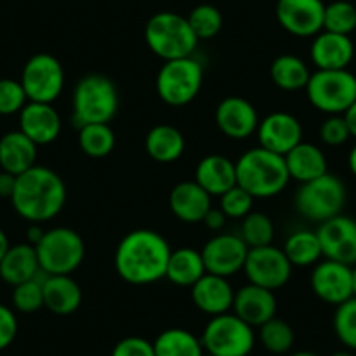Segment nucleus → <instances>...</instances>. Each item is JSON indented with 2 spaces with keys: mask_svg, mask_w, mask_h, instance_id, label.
<instances>
[{
  "mask_svg": "<svg viewBox=\"0 0 356 356\" xmlns=\"http://www.w3.org/2000/svg\"><path fill=\"white\" fill-rule=\"evenodd\" d=\"M170 255V243L163 234L152 229H136L119 241L114 266L122 282L150 285L166 278Z\"/></svg>",
  "mask_w": 356,
  "mask_h": 356,
  "instance_id": "f257e3e1",
  "label": "nucleus"
},
{
  "mask_svg": "<svg viewBox=\"0 0 356 356\" xmlns=\"http://www.w3.org/2000/svg\"><path fill=\"white\" fill-rule=\"evenodd\" d=\"M16 213L32 224H40L56 217L67 203V186L63 178L51 168L35 164L16 177L11 196Z\"/></svg>",
  "mask_w": 356,
  "mask_h": 356,
  "instance_id": "f03ea898",
  "label": "nucleus"
},
{
  "mask_svg": "<svg viewBox=\"0 0 356 356\" xmlns=\"http://www.w3.org/2000/svg\"><path fill=\"white\" fill-rule=\"evenodd\" d=\"M290 182L285 157L253 147L236 161V184L246 191L253 200L275 197L285 191Z\"/></svg>",
  "mask_w": 356,
  "mask_h": 356,
  "instance_id": "7ed1b4c3",
  "label": "nucleus"
},
{
  "mask_svg": "<svg viewBox=\"0 0 356 356\" xmlns=\"http://www.w3.org/2000/svg\"><path fill=\"white\" fill-rule=\"evenodd\" d=\"M119 108V93L114 82L102 74L84 75L72 95V122L75 128L108 122Z\"/></svg>",
  "mask_w": 356,
  "mask_h": 356,
  "instance_id": "20e7f679",
  "label": "nucleus"
},
{
  "mask_svg": "<svg viewBox=\"0 0 356 356\" xmlns=\"http://www.w3.org/2000/svg\"><path fill=\"white\" fill-rule=\"evenodd\" d=\"M145 42L161 60L170 61L193 56L200 39L184 16L171 11L154 15L145 25Z\"/></svg>",
  "mask_w": 356,
  "mask_h": 356,
  "instance_id": "39448f33",
  "label": "nucleus"
},
{
  "mask_svg": "<svg viewBox=\"0 0 356 356\" xmlns=\"http://www.w3.org/2000/svg\"><path fill=\"white\" fill-rule=\"evenodd\" d=\"M203 79V65L194 56L164 61L156 77L157 97L170 107L189 105L200 95Z\"/></svg>",
  "mask_w": 356,
  "mask_h": 356,
  "instance_id": "423d86ee",
  "label": "nucleus"
},
{
  "mask_svg": "<svg viewBox=\"0 0 356 356\" xmlns=\"http://www.w3.org/2000/svg\"><path fill=\"white\" fill-rule=\"evenodd\" d=\"M348 191L344 182L337 175L325 173L323 177L314 178L311 182L300 184L296 194V210L307 220L321 224L332 217L342 213Z\"/></svg>",
  "mask_w": 356,
  "mask_h": 356,
  "instance_id": "0eeeda50",
  "label": "nucleus"
},
{
  "mask_svg": "<svg viewBox=\"0 0 356 356\" xmlns=\"http://www.w3.org/2000/svg\"><path fill=\"white\" fill-rule=\"evenodd\" d=\"M309 104L327 115H342L356 102V75L344 70H316L306 86Z\"/></svg>",
  "mask_w": 356,
  "mask_h": 356,
  "instance_id": "6e6552de",
  "label": "nucleus"
},
{
  "mask_svg": "<svg viewBox=\"0 0 356 356\" xmlns=\"http://www.w3.org/2000/svg\"><path fill=\"white\" fill-rule=\"evenodd\" d=\"M39 266L47 275H72L86 255L84 239L70 227H53L44 232L35 246Z\"/></svg>",
  "mask_w": 356,
  "mask_h": 356,
  "instance_id": "1a4fd4ad",
  "label": "nucleus"
},
{
  "mask_svg": "<svg viewBox=\"0 0 356 356\" xmlns=\"http://www.w3.org/2000/svg\"><path fill=\"white\" fill-rule=\"evenodd\" d=\"M200 339L204 353L215 356H248L255 348L253 327L234 313L211 316Z\"/></svg>",
  "mask_w": 356,
  "mask_h": 356,
  "instance_id": "9d476101",
  "label": "nucleus"
},
{
  "mask_svg": "<svg viewBox=\"0 0 356 356\" xmlns=\"http://www.w3.org/2000/svg\"><path fill=\"white\" fill-rule=\"evenodd\" d=\"M19 82L29 102L53 104L63 93L65 70L53 54L37 53L23 67Z\"/></svg>",
  "mask_w": 356,
  "mask_h": 356,
  "instance_id": "9b49d317",
  "label": "nucleus"
},
{
  "mask_svg": "<svg viewBox=\"0 0 356 356\" xmlns=\"http://www.w3.org/2000/svg\"><path fill=\"white\" fill-rule=\"evenodd\" d=\"M293 266L286 259L283 248L273 245L250 248L245 260V271L248 283L264 286L267 290H278L292 278Z\"/></svg>",
  "mask_w": 356,
  "mask_h": 356,
  "instance_id": "f8f14e48",
  "label": "nucleus"
},
{
  "mask_svg": "<svg viewBox=\"0 0 356 356\" xmlns=\"http://www.w3.org/2000/svg\"><path fill=\"white\" fill-rule=\"evenodd\" d=\"M321 252L328 260L355 266L356 264V220L348 215H337L321 222L316 229Z\"/></svg>",
  "mask_w": 356,
  "mask_h": 356,
  "instance_id": "ddd939ff",
  "label": "nucleus"
},
{
  "mask_svg": "<svg viewBox=\"0 0 356 356\" xmlns=\"http://www.w3.org/2000/svg\"><path fill=\"white\" fill-rule=\"evenodd\" d=\"M248 250L250 248L239 234L213 236L204 243L203 250H201L204 269L210 275L229 278V276L243 271Z\"/></svg>",
  "mask_w": 356,
  "mask_h": 356,
  "instance_id": "4468645a",
  "label": "nucleus"
},
{
  "mask_svg": "<svg viewBox=\"0 0 356 356\" xmlns=\"http://www.w3.org/2000/svg\"><path fill=\"white\" fill-rule=\"evenodd\" d=\"M311 290L325 304L337 307L353 297V267L335 260H321L311 273Z\"/></svg>",
  "mask_w": 356,
  "mask_h": 356,
  "instance_id": "2eb2a0df",
  "label": "nucleus"
},
{
  "mask_svg": "<svg viewBox=\"0 0 356 356\" xmlns=\"http://www.w3.org/2000/svg\"><path fill=\"white\" fill-rule=\"evenodd\" d=\"M325 4L321 0H278L276 19L296 37H314L323 30Z\"/></svg>",
  "mask_w": 356,
  "mask_h": 356,
  "instance_id": "dca6fc26",
  "label": "nucleus"
},
{
  "mask_svg": "<svg viewBox=\"0 0 356 356\" xmlns=\"http://www.w3.org/2000/svg\"><path fill=\"white\" fill-rule=\"evenodd\" d=\"M257 138L262 149L286 156L302 142V126L299 119L289 112H273L259 122Z\"/></svg>",
  "mask_w": 356,
  "mask_h": 356,
  "instance_id": "f3484780",
  "label": "nucleus"
},
{
  "mask_svg": "<svg viewBox=\"0 0 356 356\" xmlns=\"http://www.w3.org/2000/svg\"><path fill=\"white\" fill-rule=\"evenodd\" d=\"M259 114L243 97H227L215 108V124L231 140H246L257 133Z\"/></svg>",
  "mask_w": 356,
  "mask_h": 356,
  "instance_id": "a211bd4d",
  "label": "nucleus"
},
{
  "mask_svg": "<svg viewBox=\"0 0 356 356\" xmlns=\"http://www.w3.org/2000/svg\"><path fill=\"white\" fill-rule=\"evenodd\" d=\"M232 309L236 316L241 318L250 327H260L276 316L278 300L273 290L248 283L234 293Z\"/></svg>",
  "mask_w": 356,
  "mask_h": 356,
  "instance_id": "6ab92c4d",
  "label": "nucleus"
},
{
  "mask_svg": "<svg viewBox=\"0 0 356 356\" xmlns=\"http://www.w3.org/2000/svg\"><path fill=\"white\" fill-rule=\"evenodd\" d=\"M311 61L318 70H344L355 58V44L349 35L321 30L311 44Z\"/></svg>",
  "mask_w": 356,
  "mask_h": 356,
  "instance_id": "aec40b11",
  "label": "nucleus"
},
{
  "mask_svg": "<svg viewBox=\"0 0 356 356\" xmlns=\"http://www.w3.org/2000/svg\"><path fill=\"white\" fill-rule=\"evenodd\" d=\"M19 131L37 145H49L60 136L61 118L53 104L29 102L19 112Z\"/></svg>",
  "mask_w": 356,
  "mask_h": 356,
  "instance_id": "412c9836",
  "label": "nucleus"
},
{
  "mask_svg": "<svg viewBox=\"0 0 356 356\" xmlns=\"http://www.w3.org/2000/svg\"><path fill=\"white\" fill-rule=\"evenodd\" d=\"M234 290L227 278L215 276L207 273L201 280H197L191 286V297L194 306L204 314L218 316V314L229 313L234 304Z\"/></svg>",
  "mask_w": 356,
  "mask_h": 356,
  "instance_id": "4be33fe9",
  "label": "nucleus"
},
{
  "mask_svg": "<svg viewBox=\"0 0 356 356\" xmlns=\"http://www.w3.org/2000/svg\"><path fill=\"white\" fill-rule=\"evenodd\" d=\"M170 208L184 224H200L210 211L211 196L196 180H186L171 189Z\"/></svg>",
  "mask_w": 356,
  "mask_h": 356,
  "instance_id": "5701e85b",
  "label": "nucleus"
},
{
  "mask_svg": "<svg viewBox=\"0 0 356 356\" xmlns=\"http://www.w3.org/2000/svg\"><path fill=\"white\" fill-rule=\"evenodd\" d=\"M44 307L58 316L75 313L82 304V289L70 275H47L42 283Z\"/></svg>",
  "mask_w": 356,
  "mask_h": 356,
  "instance_id": "b1692460",
  "label": "nucleus"
},
{
  "mask_svg": "<svg viewBox=\"0 0 356 356\" xmlns=\"http://www.w3.org/2000/svg\"><path fill=\"white\" fill-rule=\"evenodd\" d=\"M194 178L211 197H220L236 186V163L220 154H210L197 163Z\"/></svg>",
  "mask_w": 356,
  "mask_h": 356,
  "instance_id": "393cba45",
  "label": "nucleus"
},
{
  "mask_svg": "<svg viewBox=\"0 0 356 356\" xmlns=\"http://www.w3.org/2000/svg\"><path fill=\"white\" fill-rule=\"evenodd\" d=\"M37 147L19 129L6 133L0 138V168L15 177L25 173L37 164Z\"/></svg>",
  "mask_w": 356,
  "mask_h": 356,
  "instance_id": "a878e982",
  "label": "nucleus"
},
{
  "mask_svg": "<svg viewBox=\"0 0 356 356\" xmlns=\"http://www.w3.org/2000/svg\"><path fill=\"white\" fill-rule=\"evenodd\" d=\"M283 157H285L290 178L299 184L311 182L314 178H320L328 173L327 156L314 143L300 142Z\"/></svg>",
  "mask_w": 356,
  "mask_h": 356,
  "instance_id": "bb28decb",
  "label": "nucleus"
},
{
  "mask_svg": "<svg viewBox=\"0 0 356 356\" xmlns=\"http://www.w3.org/2000/svg\"><path fill=\"white\" fill-rule=\"evenodd\" d=\"M39 271L40 266L35 246L29 245V243H18V245L9 246L4 259L0 262V278L13 286L33 280Z\"/></svg>",
  "mask_w": 356,
  "mask_h": 356,
  "instance_id": "cd10ccee",
  "label": "nucleus"
},
{
  "mask_svg": "<svg viewBox=\"0 0 356 356\" xmlns=\"http://www.w3.org/2000/svg\"><path fill=\"white\" fill-rule=\"evenodd\" d=\"M186 150V138L182 131L171 124H157L149 129L145 136V152L157 163H175Z\"/></svg>",
  "mask_w": 356,
  "mask_h": 356,
  "instance_id": "c85d7f7f",
  "label": "nucleus"
},
{
  "mask_svg": "<svg viewBox=\"0 0 356 356\" xmlns=\"http://www.w3.org/2000/svg\"><path fill=\"white\" fill-rule=\"evenodd\" d=\"M207 275L203 255L191 246L171 250L166 267V280L177 286H193L197 280Z\"/></svg>",
  "mask_w": 356,
  "mask_h": 356,
  "instance_id": "c756f323",
  "label": "nucleus"
},
{
  "mask_svg": "<svg viewBox=\"0 0 356 356\" xmlns=\"http://www.w3.org/2000/svg\"><path fill=\"white\" fill-rule=\"evenodd\" d=\"M269 75H271L273 84L278 86L283 91H300V89H306L311 72L304 60H300L296 54H282L271 63Z\"/></svg>",
  "mask_w": 356,
  "mask_h": 356,
  "instance_id": "7c9ffc66",
  "label": "nucleus"
},
{
  "mask_svg": "<svg viewBox=\"0 0 356 356\" xmlns=\"http://www.w3.org/2000/svg\"><path fill=\"white\" fill-rule=\"evenodd\" d=\"M156 356H204L201 339L186 328H168L152 342Z\"/></svg>",
  "mask_w": 356,
  "mask_h": 356,
  "instance_id": "2f4dec72",
  "label": "nucleus"
},
{
  "mask_svg": "<svg viewBox=\"0 0 356 356\" xmlns=\"http://www.w3.org/2000/svg\"><path fill=\"white\" fill-rule=\"evenodd\" d=\"M283 252H285L286 259L290 260L293 267L316 266L321 257H323L316 231H307V229L292 232L286 238Z\"/></svg>",
  "mask_w": 356,
  "mask_h": 356,
  "instance_id": "473e14b6",
  "label": "nucleus"
},
{
  "mask_svg": "<svg viewBox=\"0 0 356 356\" xmlns=\"http://www.w3.org/2000/svg\"><path fill=\"white\" fill-rule=\"evenodd\" d=\"M79 145L86 156L95 159L107 157L115 147L114 129L105 122L82 126L79 128Z\"/></svg>",
  "mask_w": 356,
  "mask_h": 356,
  "instance_id": "72a5a7b5",
  "label": "nucleus"
},
{
  "mask_svg": "<svg viewBox=\"0 0 356 356\" xmlns=\"http://www.w3.org/2000/svg\"><path fill=\"white\" fill-rule=\"evenodd\" d=\"M259 328L260 342L269 353H273V355H286L292 349L296 334H293V328L285 320H280V318L275 316L264 325H260Z\"/></svg>",
  "mask_w": 356,
  "mask_h": 356,
  "instance_id": "f704fd0d",
  "label": "nucleus"
},
{
  "mask_svg": "<svg viewBox=\"0 0 356 356\" xmlns=\"http://www.w3.org/2000/svg\"><path fill=\"white\" fill-rule=\"evenodd\" d=\"M243 241L248 248H259V246L273 245L275 239V224L266 213L252 211L241 218V231H239Z\"/></svg>",
  "mask_w": 356,
  "mask_h": 356,
  "instance_id": "c9c22d12",
  "label": "nucleus"
},
{
  "mask_svg": "<svg viewBox=\"0 0 356 356\" xmlns=\"http://www.w3.org/2000/svg\"><path fill=\"white\" fill-rule=\"evenodd\" d=\"M323 30L341 35H351L356 30V8L348 0H335L325 6Z\"/></svg>",
  "mask_w": 356,
  "mask_h": 356,
  "instance_id": "e433bc0d",
  "label": "nucleus"
},
{
  "mask_svg": "<svg viewBox=\"0 0 356 356\" xmlns=\"http://www.w3.org/2000/svg\"><path fill=\"white\" fill-rule=\"evenodd\" d=\"M46 276L47 273H44L40 269L35 278L15 286V290H13V306L19 313H35L40 307H44L42 283L46 280Z\"/></svg>",
  "mask_w": 356,
  "mask_h": 356,
  "instance_id": "4c0bfd02",
  "label": "nucleus"
},
{
  "mask_svg": "<svg viewBox=\"0 0 356 356\" xmlns=\"http://www.w3.org/2000/svg\"><path fill=\"white\" fill-rule=\"evenodd\" d=\"M187 22H189L191 29H193V32L196 33L200 40H208L217 37L220 33L222 25H224L222 13L211 4H201L194 8L189 13V16H187Z\"/></svg>",
  "mask_w": 356,
  "mask_h": 356,
  "instance_id": "58836bf2",
  "label": "nucleus"
},
{
  "mask_svg": "<svg viewBox=\"0 0 356 356\" xmlns=\"http://www.w3.org/2000/svg\"><path fill=\"white\" fill-rule=\"evenodd\" d=\"M334 332L346 348L356 351V297L337 306L334 314Z\"/></svg>",
  "mask_w": 356,
  "mask_h": 356,
  "instance_id": "ea45409f",
  "label": "nucleus"
},
{
  "mask_svg": "<svg viewBox=\"0 0 356 356\" xmlns=\"http://www.w3.org/2000/svg\"><path fill=\"white\" fill-rule=\"evenodd\" d=\"M29 104L22 82L15 79H0V115L19 114Z\"/></svg>",
  "mask_w": 356,
  "mask_h": 356,
  "instance_id": "a19ab883",
  "label": "nucleus"
},
{
  "mask_svg": "<svg viewBox=\"0 0 356 356\" xmlns=\"http://www.w3.org/2000/svg\"><path fill=\"white\" fill-rule=\"evenodd\" d=\"M252 208L253 197L238 184L220 196V210L224 211L227 218H239L241 220L246 215L252 213Z\"/></svg>",
  "mask_w": 356,
  "mask_h": 356,
  "instance_id": "79ce46f5",
  "label": "nucleus"
},
{
  "mask_svg": "<svg viewBox=\"0 0 356 356\" xmlns=\"http://www.w3.org/2000/svg\"><path fill=\"white\" fill-rule=\"evenodd\" d=\"M320 138L325 145H344L351 138V133H349L344 115H328L320 126Z\"/></svg>",
  "mask_w": 356,
  "mask_h": 356,
  "instance_id": "37998d69",
  "label": "nucleus"
},
{
  "mask_svg": "<svg viewBox=\"0 0 356 356\" xmlns=\"http://www.w3.org/2000/svg\"><path fill=\"white\" fill-rule=\"evenodd\" d=\"M111 356H156L152 342L143 337H124L114 346Z\"/></svg>",
  "mask_w": 356,
  "mask_h": 356,
  "instance_id": "c03bdc74",
  "label": "nucleus"
},
{
  "mask_svg": "<svg viewBox=\"0 0 356 356\" xmlns=\"http://www.w3.org/2000/svg\"><path fill=\"white\" fill-rule=\"evenodd\" d=\"M18 335V320L11 307L0 304V351L8 349Z\"/></svg>",
  "mask_w": 356,
  "mask_h": 356,
  "instance_id": "a18cd8bd",
  "label": "nucleus"
},
{
  "mask_svg": "<svg viewBox=\"0 0 356 356\" xmlns=\"http://www.w3.org/2000/svg\"><path fill=\"white\" fill-rule=\"evenodd\" d=\"M225 220H227V217L224 215V211L220 210V208H210V211L207 213V217L203 218V224L207 225L210 231H222L225 225Z\"/></svg>",
  "mask_w": 356,
  "mask_h": 356,
  "instance_id": "49530a36",
  "label": "nucleus"
},
{
  "mask_svg": "<svg viewBox=\"0 0 356 356\" xmlns=\"http://www.w3.org/2000/svg\"><path fill=\"white\" fill-rule=\"evenodd\" d=\"M16 187V177L8 173V171H0V197H9L11 200L13 193Z\"/></svg>",
  "mask_w": 356,
  "mask_h": 356,
  "instance_id": "de8ad7c7",
  "label": "nucleus"
},
{
  "mask_svg": "<svg viewBox=\"0 0 356 356\" xmlns=\"http://www.w3.org/2000/svg\"><path fill=\"white\" fill-rule=\"evenodd\" d=\"M44 229L40 227L39 224H32L29 227V231H26V238H29V245H32V246H37L40 243V239L44 238Z\"/></svg>",
  "mask_w": 356,
  "mask_h": 356,
  "instance_id": "09e8293b",
  "label": "nucleus"
},
{
  "mask_svg": "<svg viewBox=\"0 0 356 356\" xmlns=\"http://www.w3.org/2000/svg\"><path fill=\"white\" fill-rule=\"evenodd\" d=\"M342 115H344L346 122H348V128H349V133H351V136L353 138H356V102Z\"/></svg>",
  "mask_w": 356,
  "mask_h": 356,
  "instance_id": "8fccbe9b",
  "label": "nucleus"
},
{
  "mask_svg": "<svg viewBox=\"0 0 356 356\" xmlns=\"http://www.w3.org/2000/svg\"><path fill=\"white\" fill-rule=\"evenodd\" d=\"M9 246H11V245H9L8 236H6V232L0 229V262H2V259H4L6 252L9 250Z\"/></svg>",
  "mask_w": 356,
  "mask_h": 356,
  "instance_id": "3c124183",
  "label": "nucleus"
},
{
  "mask_svg": "<svg viewBox=\"0 0 356 356\" xmlns=\"http://www.w3.org/2000/svg\"><path fill=\"white\" fill-rule=\"evenodd\" d=\"M348 164H349V171H351V173L356 177V145L353 147L351 152H349V156H348Z\"/></svg>",
  "mask_w": 356,
  "mask_h": 356,
  "instance_id": "603ef678",
  "label": "nucleus"
},
{
  "mask_svg": "<svg viewBox=\"0 0 356 356\" xmlns=\"http://www.w3.org/2000/svg\"><path fill=\"white\" fill-rule=\"evenodd\" d=\"M353 297H356V264L353 266Z\"/></svg>",
  "mask_w": 356,
  "mask_h": 356,
  "instance_id": "864d4df0",
  "label": "nucleus"
},
{
  "mask_svg": "<svg viewBox=\"0 0 356 356\" xmlns=\"http://www.w3.org/2000/svg\"><path fill=\"white\" fill-rule=\"evenodd\" d=\"M330 356H355V355H353V353H351V349H349V351H348V349H346V351H335V353H332Z\"/></svg>",
  "mask_w": 356,
  "mask_h": 356,
  "instance_id": "5fc2aeb1",
  "label": "nucleus"
},
{
  "mask_svg": "<svg viewBox=\"0 0 356 356\" xmlns=\"http://www.w3.org/2000/svg\"><path fill=\"white\" fill-rule=\"evenodd\" d=\"M289 356H318L316 353H311V351H299V353H292Z\"/></svg>",
  "mask_w": 356,
  "mask_h": 356,
  "instance_id": "6e6d98bb",
  "label": "nucleus"
},
{
  "mask_svg": "<svg viewBox=\"0 0 356 356\" xmlns=\"http://www.w3.org/2000/svg\"><path fill=\"white\" fill-rule=\"evenodd\" d=\"M204 356H215V355H208V353H207V355H204Z\"/></svg>",
  "mask_w": 356,
  "mask_h": 356,
  "instance_id": "4d7b16f0",
  "label": "nucleus"
}]
</instances>
